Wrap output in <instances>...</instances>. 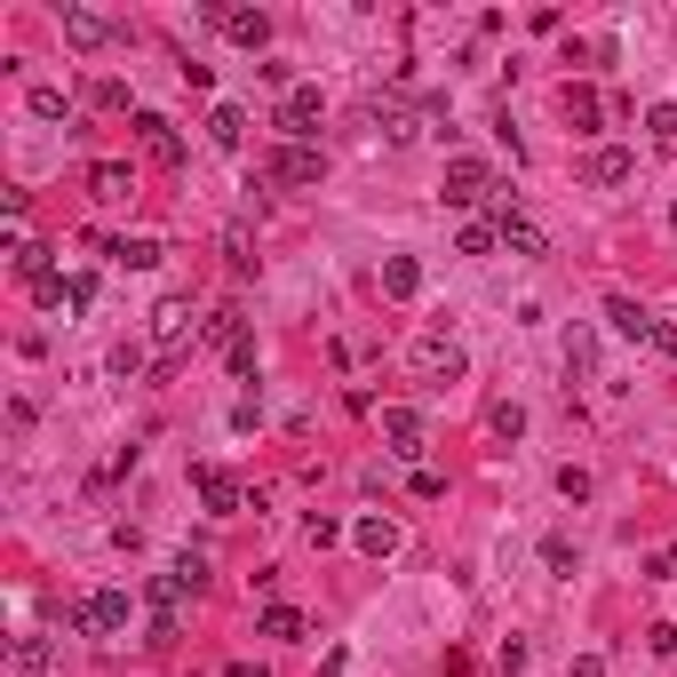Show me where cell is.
Instances as JSON below:
<instances>
[{
  "label": "cell",
  "instance_id": "obj_1",
  "mask_svg": "<svg viewBox=\"0 0 677 677\" xmlns=\"http://www.w3.org/2000/svg\"><path fill=\"white\" fill-rule=\"evenodd\" d=\"M406 367H415L430 391H447V383H462V375H470V351L455 343V335H423V343L406 351Z\"/></svg>",
  "mask_w": 677,
  "mask_h": 677
},
{
  "label": "cell",
  "instance_id": "obj_2",
  "mask_svg": "<svg viewBox=\"0 0 677 677\" xmlns=\"http://www.w3.org/2000/svg\"><path fill=\"white\" fill-rule=\"evenodd\" d=\"M152 343H160V375H176L184 351H192V303L184 295H167L160 312H152Z\"/></svg>",
  "mask_w": 677,
  "mask_h": 677
},
{
  "label": "cell",
  "instance_id": "obj_3",
  "mask_svg": "<svg viewBox=\"0 0 677 677\" xmlns=\"http://www.w3.org/2000/svg\"><path fill=\"white\" fill-rule=\"evenodd\" d=\"M184 574H152V582H144V598H152V646H167V637H176L184 630Z\"/></svg>",
  "mask_w": 677,
  "mask_h": 677
},
{
  "label": "cell",
  "instance_id": "obj_4",
  "mask_svg": "<svg viewBox=\"0 0 677 677\" xmlns=\"http://www.w3.org/2000/svg\"><path fill=\"white\" fill-rule=\"evenodd\" d=\"M494 192H502V184H494L487 160H470V152L447 160V208H479V199H494Z\"/></svg>",
  "mask_w": 677,
  "mask_h": 677
},
{
  "label": "cell",
  "instance_id": "obj_5",
  "mask_svg": "<svg viewBox=\"0 0 677 677\" xmlns=\"http://www.w3.org/2000/svg\"><path fill=\"white\" fill-rule=\"evenodd\" d=\"M319 120H327V96L319 88H287L280 96V135H287V144H312Z\"/></svg>",
  "mask_w": 677,
  "mask_h": 677
},
{
  "label": "cell",
  "instance_id": "obj_6",
  "mask_svg": "<svg viewBox=\"0 0 677 677\" xmlns=\"http://www.w3.org/2000/svg\"><path fill=\"white\" fill-rule=\"evenodd\" d=\"M192 487H199V502H208L216 518H231V511H248V487L231 479V470H216V462H199V470H192Z\"/></svg>",
  "mask_w": 677,
  "mask_h": 677
},
{
  "label": "cell",
  "instance_id": "obj_7",
  "mask_svg": "<svg viewBox=\"0 0 677 677\" xmlns=\"http://www.w3.org/2000/svg\"><path fill=\"white\" fill-rule=\"evenodd\" d=\"M64 48H80V56L112 48V17L105 9H64Z\"/></svg>",
  "mask_w": 677,
  "mask_h": 677
},
{
  "label": "cell",
  "instance_id": "obj_8",
  "mask_svg": "<svg viewBox=\"0 0 677 677\" xmlns=\"http://www.w3.org/2000/svg\"><path fill=\"white\" fill-rule=\"evenodd\" d=\"M319 176H327L319 144H280L271 152V184H319Z\"/></svg>",
  "mask_w": 677,
  "mask_h": 677
},
{
  "label": "cell",
  "instance_id": "obj_9",
  "mask_svg": "<svg viewBox=\"0 0 677 677\" xmlns=\"http://www.w3.org/2000/svg\"><path fill=\"white\" fill-rule=\"evenodd\" d=\"M383 455H398V462L423 455V415L415 406H383Z\"/></svg>",
  "mask_w": 677,
  "mask_h": 677
},
{
  "label": "cell",
  "instance_id": "obj_10",
  "mask_svg": "<svg viewBox=\"0 0 677 677\" xmlns=\"http://www.w3.org/2000/svg\"><path fill=\"white\" fill-rule=\"evenodd\" d=\"M637 176V152H622V144H598L590 160H582V184H598V192H614V184H630Z\"/></svg>",
  "mask_w": 677,
  "mask_h": 677
},
{
  "label": "cell",
  "instance_id": "obj_11",
  "mask_svg": "<svg viewBox=\"0 0 677 677\" xmlns=\"http://www.w3.org/2000/svg\"><path fill=\"white\" fill-rule=\"evenodd\" d=\"M135 135H144V152H152L160 167H184V135H176V120H160V112H135Z\"/></svg>",
  "mask_w": 677,
  "mask_h": 677
},
{
  "label": "cell",
  "instance_id": "obj_12",
  "mask_svg": "<svg viewBox=\"0 0 677 677\" xmlns=\"http://www.w3.org/2000/svg\"><path fill=\"white\" fill-rule=\"evenodd\" d=\"M88 199H105V208L135 199V167H120V160H96V167H88Z\"/></svg>",
  "mask_w": 677,
  "mask_h": 677
},
{
  "label": "cell",
  "instance_id": "obj_13",
  "mask_svg": "<svg viewBox=\"0 0 677 677\" xmlns=\"http://www.w3.org/2000/svg\"><path fill=\"white\" fill-rule=\"evenodd\" d=\"M566 120H574V135H598L605 128V96L582 88V80H566Z\"/></svg>",
  "mask_w": 677,
  "mask_h": 677
},
{
  "label": "cell",
  "instance_id": "obj_14",
  "mask_svg": "<svg viewBox=\"0 0 677 677\" xmlns=\"http://www.w3.org/2000/svg\"><path fill=\"white\" fill-rule=\"evenodd\" d=\"M351 542H359V550H367V558H391V550H398V542H406V534H398V518H383V511H367V518L351 526Z\"/></svg>",
  "mask_w": 677,
  "mask_h": 677
},
{
  "label": "cell",
  "instance_id": "obj_15",
  "mask_svg": "<svg viewBox=\"0 0 677 677\" xmlns=\"http://www.w3.org/2000/svg\"><path fill=\"white\" fill-rule=\"evenodd\" d=\"M605 319H614V335H630V343H654V312L630 295H605Z\"/></svg>",
  "mask_w": 677,
  "mask_h": 677
},
{
  "label": "cell",
  "instance_id": "obj_16",
  "mask_svg": "<svg viewBox=\"0 0 677 677\" xmlns=\"http://www.w3.org/2000/svg\"><path fill=\"white\" fill-rule=\"evenodd\" d=\"M383 295L391 303H415L423 295V263L415 255H383Z\"/></svg>",
  "mask_w": 677,
  "mask_h": 677
},
{
  "label": "cell",
  "instance_id": "obj_17",
  "mask_svg": "<svg viewBox=\"0 0 677 677\" xmlns=\"http://www.w3.org/2000/svg\"><path fill=\"white\" fill-rule=\"evenodd\" d=\"M566 375H574V383H598V335H590V327L566 335Z\"/></svg>",
  "mask_w": 677,
  "mask_h": 677
},
{
  "label": "cell",
  "instance_id": "obj_18",
  "mask_svg": "<svg viewBox=\"0 0 677 677\" xmlns=\"http://www.w3.org/2000/svg\"><path fill=\"white\" fill-rule=\"evenodd\" d=\"M208 144L240 152V144H248V112H240V105H216V112H208Z\"/></svg>",
  "mask_w": 677,
  "mask_h": 677
},
{
  "label": "cell",
  "instance_id": "obj_19",
  "mask_svg": "<svg viewBox=\"0 0 677 677\" xmlns=\"http://www.w3.org/2000/svg\"><path fill=\"white\" fill-rule=\"evenodd\" d=\"M223 32H231L240 48H271V17H263V9H231V17H223Z\"/></svg>",
  "mask_w": 677,
  "mask_h": 677
},
{
  "label": "cell",
  "instance_id": "obj_20",
  "mask_svg": "<svg viewBox=\"0 0 677 677\" xmlns=\"http://www.w3.org/2000/svg\"><path fill=\"white\" fill-rule=\"evenodd\" d=\"M303 630H312V622H303L295 605H263V614H255V637H287V646H295Z\"/></svg>",
  "mask_w": 677,
  "mask_h": 677
},
{
  "label": "cell",
  "instance_id": "obj_21",
  "mask_svg": "<svg viewBox=\"0 0 677 677\" xmlns=\"http://www.w3.org/2000/svg\"><path fill=\"white\" fill-rule=\"evenodd\" d=\"M24 105H32V120H64V112H73V88H56V80H41V88L24 96Z\"/></svg>",
  "mask_w": 677,
  "mask_h": 677
},
{
  "label": "cell",
  "instance_id": "obj_22",
  "mask_svg": "<svg viewBox=\"0 0 677 677\" xmlns=\"http://www.w3.org/2000/svg\"><path fill=\"white\" fill-rule=\"evenodd\" d=\"M542 566H550L558 582H574V574H582V550H574L566 534H550V542H542Z\"/></svg>",
  "mask_w": 677,
  "mask_h": 677
},
{
  "label": "cell",
  "instance_id": "obj_23",
  "mask_svg": "<svg viewBox=\"0 0 677 677\" xmlns=\"http://www.w3.org/2000/svg\"><path fill=\"white\" fill-rule=\"evenodd\" d=\"M494 248H502V231H494V223H479V216L455 231V255H494Z\"/></svg>",
  "mask_w": 677,
  "mask_h": 677
},
{
  "label": "cell",
  "instance_id": "obj_24",
  "mask_svg": "<svg viewBox=\"0 0 677 677\" xmlns=\"http://www.w3.org/2000/svg\"><path fill=\"white\" fill-rule=\"evenodd\" d=\"M9 263H17V280H24V287H41V280H48V248H41V240H24Z\"/></svg>",
  "mask_w": 677,
  "mask_h": 677
},
{
  "label": "cell",
  "instance_id": "obj_25",
  "mask_svg": "<svg viewBox=\"0 0 677 677\" xmlns=\"http://www.w3.org/2000/svg\"><path fill=\"white\" fill-rule=\"evenodd\" d=\"M144 367H152V351L135 343V335H128V343H112V375H120V383H135V375H144Z\"/></svg>",
  "mask_w": 677,
  "mask_h": 677
},
{
  "label": "cell",
  "instance_id": "obj_26",
  "mask_svg": "<svg viewBox=\"0 0 677 677\" xmlns=\"http://www.w3.org/2000/svg\"><path fill=\"white\" fill-rule=\"evenodd\" d=\"M48 669V637H17V662H9V677H41Z\"/></svg>",
  "mask_w": 677,
  "mask_h": 677
},
{
  "label": "cell",
  "instance_id": "obj_27",
  "mask_svg": "<svg viewBox=\"0 0 677 677\" xmlns=\"http://www.w3.org/2000/svg\"><path fill=\"white\" fill-rule=\"evenodd\" d=\"M487 430H494V438H526V406H518V398H502L494 415H487Z\"/></svg>",
  "mask_w": 677,
  "mask_h": 677
},
{
  "label": "cell",
  "instance_id": "obj_28",
  "mask_svg": "<svg viewBox=\"0 0 677 677\" xmlns=\"http://www.w3.org/2000/svg\"><path fill=\"white\" fill-rule=\"evenodd\" d=\"M303 542H312V550H335V542H343V518L312 511V518H303Z\"/></svg>",
  "mask_w": 677,
  "mask_h": 677
},
{
  "label": "cell",
  "instance_id": "obj_29",
  "mask_svg": "<svg viewBox=\"0 0 677 677\" xmlns=\"http://www.w3.org/2000/svg\"><path fill=\"white\" fill-rule=\"evenodd\" d=\"M112 255H120L128 271H152V263H160V240H120Z\"/></svg>",
  "mask_w": 677,
  "mask_h": 677
},
{
  "label": "cell",
  "instance_id": "obj_30",
  "mask_svg": "<svg viewBox=\"0 0 677 677\" xmlns=\"http://www.w3.org/2000/svg\"><path fill=\"white\" fill-rule=\"evenodd\" d=\"M646 135H654V144H677V105H654L646 112Z\"/></svg>",
  "mask_w": 677,
  "mask_h": 677
},
{
  "label": "cell",
  "instance_id": "obj_31",
  "mask_svg": "<svg viewBox=\"0 0 677 677\" xmlns=\"http://www.w3.org/2000/svg\"><path fill=\"white\" fill-rule=\"evenodd\" d=\"M558 494H566V502H590V470L566 462V470H558Z\"/></svg>",
  "mask_w": 677,
  "mask_h": 677
},
{
  "label": "cell",
  "instance_id": "obj_32",
  "mask_svg": "<svg viewBox=\"0 0 677 677\" xmlns=\"http://www.w3.org/2000/svg\"><path fill=\"white\" fill-rule=\"evenodd\" d=\"M669 574H677V542H662V550L646 558V582H669Z\"/></svg>",
  "mask_w": 677,
  "mask_h": 677
},
{
  "label": "cell",
  "instance_id": "obj_33",
  "mask_svg": "<svg viewBox=\"0 0 677 677\" xmlns=\"http://www.w3.org/2000/svg\"><path fill=\"white\" fill-rule=\"evenodd\" d=\"M646 351H654V359H669V367H677V327H669V319H654V343H646Z\"/></svg>",
  "mask_w": 677,
  "mask_h": 677
},
{
  "label": "cell",
  "instance_id": "obj_34",
  "mask_svg": "<svg viewBox=\"0 0 677 677\" xmlns=\"http://www.w3.org/2000/svg\"><path fill=\"white\" fill-rule=\"evenodd\" d=\"M96 105H105V112H128V80H96Z\"/></svg>",
  "mask_w": 677,
  "mask_h": 677
},
{
  "label": "cell",
  "instance_id": "obj_35",
  "mask_svg": "<svg viewBox=\"0 0 677 677\" xmlns=\"http://www.w3.org/2000/svg\"><path fill=\"white\" fill-rule=\"evenodd\" d=\"M494 662H502V669H526V662H534V646H526V637H502V654H494Z\"/></svg>",
  "mask_w": 677,
  "mask_h": 677
},
{
  "label": "cell",
  "instance_id": "obj_36",
  "mask_svg": "<svg viewBox=\"0 0 677 677\" xmlns=\"http://www.w3.org/2000/svg\"><path fill=\"white\" fill-rule=\"evenodd\" d=\"M406 487H415V502H438V494H447V479H438V470H415Z\"/></svg>",
  "mask_w": 677,
  "mask_h": 677
},
{
  "label": "cell",
  "instance_id": "obj_37",
  "mask_svg": "<svg viewBox=\"0 0 677 677\" xmlns=\"http://www.w3.org/2000/svg\"><path fill=\"white\" fill-rule=\"evenodd\" d=\"M646 646H654V654H677V622H654V630H646Z\"/></svg>",
  "mask_w": 677,
  "mask_h": 677
},
{
  "label": "cell",
  "instance_id": "obj_38",
  "mask_svg": "<svg viewBox=\"0 0 677 677\" xmlns=\"http://www.w3.org/2000/svg\"><path fill=\"white\" fill-rule=\"evenodd\" d=\"M319 677H351V654H343V646H327V662H319Z\"/></svg>",
  "mask_w": 677,
  "mask_h": 677
},
{
  "label": "cell",
  "instance_id": "obj_39",
  "mask_svg": "<svg viewBox=\"0 0 677 677\" xmlns=\"http://www.w3.org/2000/svg\"><path fill=\"white\" fill-rule=\"evenodd\" d=\"M574 677H605V654H582V662H574Z\"/></svg>",
  "mask_w": 677,
  "mask_h": 677
},
{
  "label": "cell",
  "instance_id": "obj_40",
  "mask_svg": "<svg viewBox=\"0 0 677 677\" xmlns=\"http://www.w3.org/2000/svg\"><path fill=\"white\" fill-rule=\"evenodd\" d=\"M223 677H271V669H263V662H231Z\"/></svg>",
  "mask_w": 677,
  "mask_h": 677
},
{
  "label": "cell",
  "instance_id": "obj_41",
  "mask_svg": "<svg viewBox=\"0 0 677 677\" xmlns=\"http://www.w3.org/2000/svg\"><path fill=\"white\" fill-rule=\"evenodd\" d=\"M669 231H677V208H669Z\"/></svg>",
  "mask_w": 677,
  "mask_h": 677
}]
</instances>
